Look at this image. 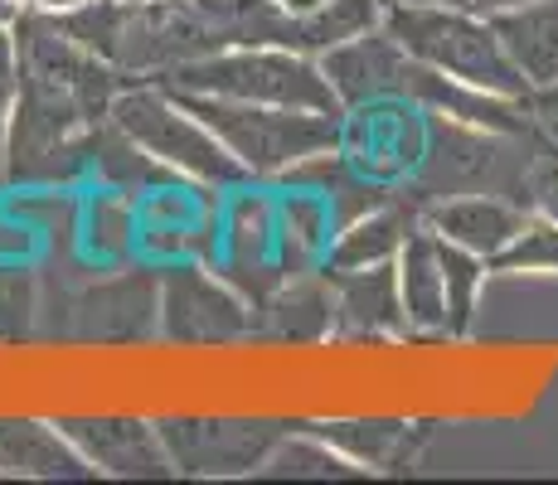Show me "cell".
Segmentation results:
<instances>
[{
	"label": "cell",
	"instance_id": "13",
	"mask_svg": "<svg viewBox=\"0 0 558 485\" xmlns=\"http://www.w3.org/2000/svg\"><path fill=\"white\" fill-rule=\"evenodd\" d=\"M336 287V326L355 330V336H379V330L403 326V296L393 263L360 267V272H330Z\"/></svg>",
	"mask_w": 558,
	"mask_h": 485
},
{
	"label": "cell",
	"instance_id": "18",
	"mask_svg": "<svg viewBox=\"0 0 558 485\" xmlns=\"http://www.w3.org/2000/svg\"><path fill=\"white\" fill-rule=\"evenodd\" d=\"M437 257H442V277H447V336H466L471 316H476V291L486 282L490 263L466 253V247L447 243V239H437Z\"/></svg>",
	"mask_w": 558,
	"mask_h": 485
},
{
	"label": "cell",
	"instance_id": "31",
	"mask_svg": "<svg viewBox=\"0 0 558 485\" xmlns=\"http://www.w3.org/2000/svg\"><path fill=\"white\" fill-rule=\"evenodd\" d=\"M544 117H549V132L558 136V112H544Z\"/></svg>",
	"mask_w": 558,
	"mask_h": 485
},
{
	"label": "cell",
	"instance_id": "26",
	"mask_svg": "<svg viewBox=\"0 0 558 485\" xmlns=\"http://www.w3.org/2000/svg\"><path fill=\"white\" fill-rule=\"evenodd\" d=\"M10 107H15V97L0 93V156H5V136H10Z\"/></svg>",
	"mask_w": 558,
	"mask_h": 485
},
{
	"label": "cell",
	"instance_id": "30",
	"mask_svg": "<svg viewBox=\"0 0 558 485\" xmlns=\"http://www.w3.org/2000/svg\"><path fill=\"white\" fill-rule=\"evenodd\" d=\"M423 5H466V0H423Z\"/></svg>",
	"mask_w": 558,
	"mask_h": 485
},
{
	"label": "cell",
	"instance_id": "11",
	"mask_svg": "<svg viewBox=\"0 0 558 485\" xmlns=\"http://www.w3.org/2000/svg\"><path fill=\"white\" fill-rule=\"evenodd\" d=\"M0 476H29V481H83L93 466L83 451L63 437L59 423H0Z\"/></svg>",
	"mask_w": 558,
	"mask_h": 485
},
{
	"label": "cell",
	"instance_id": "8",
	"mask_svg": "<svg viewBox=\"0 0 558 485\" xmlns=\"http://www.w3.org/2000/svg\"><path fill=\"white\" fill-rule=\"evenodd\" d=\"M320 73H326L330 93L340 97V107H374L403 97V78H408V53L399 49V39L389 29H369L360 39L320 53Z\"/></svg>",
	"mask_w": 558,
	"mask_h": 485
},
{
	"label": "cell",
	"instance_id": "9",
	"mask_svg": "<svg viewBox=\"0 0 558 485\" xmlns=\"http://www.w3.org/2000/svg\"><path fill=\"white\" fill-rule=\"evenodd\" d=\"M530 209L510 194L496 190H471V194H447V199H427L423 204V229L437 233V239L466 247L476 257H496L514 233L524 229Z\"/></svg>",
	"mask_w": 558,
	"mask_h": 485
},
{
	"label": "cell",
	"instance_id": "3",
	"mask_svg": "<svg viewBox=\"0 0 558 485\" xmlns=\"http://www.w3.org/2000/svg\"><path fill=\"white\" fill-rule=\"evenodd\" d=\"M156 83L180 93L233 97V102H267V107H302V112L345 117L340 97L330 93L320 59L287 45H233L219 53H204L195 63L160 73Z\"/></svg>",
	"mask_w": 558,
	"mask_h": 485
},
{
	"label": "cell",
	"instance_id": "4",
	"mask_svg": "<svg viewBox=\"0 0 558 485\" xmlns=\"http://www.w3.org/2000/svg\"><path fill=\"white\" fill-rule=\"evenodd\" d=\"M112 126L126 142L142 146L160 170L190 175V180H199V185H239V180H248V170L233 160V150L180 102V93H170L166 83H156V78L117 93Z\"/></svg>",
	"mask_w": 558,
	"mask_h": 485
},
{
	"label": "cell",
	"instance_id": "14",
	"mask_svg": "<svg viewBox=\"0 0 558 485\" xmlns=\"http://www.w3.org/2000/svg\"><path fill=\"white\" fill-rule=\"evenodd\" d=\"M399 272V296H403V326L413 330H447V277L437 239L427 229H413L393 263Z\"/></svg>",
	"mask_w": 558,
	"mask_h": 485
},
{
	"label": "cell",
	"instance_id": "22",
	"mask_svg": "<svg viewBox=\"0 0 558 485\" xmlns=\"http://www.w3.org/2000/svg\"><path fill=\"white\" fill-rule=\"evenodd\" d=\"M320 433L336 451H345L355 466H384L399 457V447L408 441L403 423H330V427H311Z\"/></svg>",
	"mask_w": 558,
	"mask_h": 485
},
{
	"label": "cell",
	"instance_id": "19",
	"mask_svg": "<svg viewBox=\"0 0 558 485\" xmlns=\"http://www.w3.org/2000/svg\"><path fill=\"white\" fill-rule=\"evenodd\" d=\"M520 204L530 214L558 223V136L544 132H524V180H520Z\"/></svg>",
	"mask_w": 558,
	"mask_h": 485
},
{
	"label": "cell",
	"instance_id": "29",
	"mask_svg": "<svg viewBox=\"0 0 558 485\" xmlns=\"http://www.w3.org/2000/svg\"><path fill=\"white\" fill-rule=\"evenodd\" d=\"M20 20V0H0V25H15Z\"/></svg>",
	"mask_w": 558,
	"mask_h": 485
},
{
	"label": "cell",
	"instance_id": "5",
	"mask_svg": "<svg viewBox=\"0 0 558 485\" xmlns=\"http://www.w3.org/2000/svg\"><path fill=\"white\" fill-rule=\"evenodd\" d=\"M510 142L514 136L506 132H486V126H466L442 112H427L423 170H417L423 204L447 199V194H471V190H496L520 199L524 156H510Z\"/></svg>",
	"mask_w": 558,
	"mask_h": 485
},
{
	"label": "cell",
	"instance_id": "25",
	"mask_svg": "<svg viewBox=\"0 0 558 485\" xmlns=\"http://www.w3.org/2000/svg\"><path fill=\"white\" fill-rule=\"evenodd\" d=\"M471 10H481V15H506V10H520L530 5V0H466Z\"/></svg>",
	"mask_w": 558,
	"mask_h": 485
},
{
	"label": "cell",
	"instance_id": "2",
	"mask_svg": "<svg viewBox=\"0 0 558 485\" xmlns=\"http://www.w3.org/2000/svg\"><path fill=\"white\" fill-rule=\"evenodd\" d=\"M180 102L233 150V160L248 175H292L306 160L340 150V142H345V117H330V112L233 102V97H209V93H180Z\"/></svg>",
	"mask_w": 558,
	"mask_h": 485
},
{
	"label": "cell",
	"instance_id": "1",
	"mask_svg": "<svg viewBox=\"0 0 558 485\" xmlns=\"http://www.w3.org/2000/svg\"><path fill=\"white\" fill-rule=\"evenodd\" d=\"M384 29L399 39L408 59L447 73V78L476 83L486 93L534 102V88L514 69L506 39L496 35L490 15L471 5H423V0H384Z\"/></svg>",
	"mask_w": 558,
	"mask_h": 485
},
{
	"label": "cell",
	"instance_id": "15",
	"mask_svg": "<svg viewBox=\"0 0 558 485\" xmlns=\"http://www.w3.org/2000/svg\"><path fill=\"white\" fill-rule=\"evenodd\" d=\"M408 233H413V214L379 204V209L360 214L340 229L336 247H330V272H360V267H384L399 263Z\"/></svg>",
	"mask_w": 558,
	"mask_h": 485
},
{
	"label": "cell",
	"instance_id": "20",
	"mask_svg": "<svg viewBox=\"0 0 558 485\" xmlns=\"http://www.w3.org/2000/svg\"><path fill=\"white\" fill-rule=\"evenodd\" d=\"M272 316V330L277 336H292V340H311V336H326L336 326V296L326 287H311V282H296L292 291L267 306Z\"/></svg>",
	"mask_w": 558,
	"mask_h": 485
},
{
	"label": "cell",
	"instance_id": "16",
	"mask_svg": "<svg viewBox=\"0 0 558 485\" xmlns=\"http://www.w3.org/2000/svg\"><path fill=\"white\" fill-rule=\"evenodd\" d=\"M292 49L320 59L326 49L345 45V39H360L369 29L384 25V0H326L311 15H292Z\"/></svg>",
	"mask_w": 558,
	"mask_h": 485
},
{
	"label": "cell",
	"instance_id": "24",
	"mask_svg": "<svg viewBox=\"0 0 558 485\" xmlns=\"http://www.w3.org/2000/svg\"><path fill=\"white\" fill-rule=\"evenodd\" d=\"M83 0H20V10H39V15H69Z\"/></svg>",
	"mask_w": 558,
	"mask_h": 485
},
{
	"label": "cell",
	"instance_id": "21",
	"mask_svg": "<svg viewBox=\"0 0 558 485\" xmlns=\"http://www.w3.org/2000/svg\"><path fill=\"white\" fill-rule=\"evenodd\" d=\"M490 267L496 272H530V277H558V223L544 219V214H530L524 219V229L514 233V239L500 247L496 257H490Z\"/></svg>",
	"mask_w": 558,
	"mask_h": 485
},
{
	"label": "cell",
	"instance_id": "27",
	"mask_svg": "<svg viewBox=\"0 0 558 485\" xmlns=\"http://www.w3.org/2000/svg\"><path fill=\"white\" fill-rule=\"evenodd\" d=\"M277 5H282L287 15H311V10H320L326 0H277Z\"/></svg>",
	"mask_w": 558,
	"mask_h": 485
},
{
	"label": "cell",
	"instance_id": "10",
	"mask_svg": "<svg viewBox=\"0 0 558 485\" xmlns=\"http://www.w3.org/2000/svg\"><path fill=\"white\" fill-rule=\"evenodd\" d=\"M160 316H166V330L175 340H233L248 330V306L223 282L204 277L199 267L170 272Z\"/></svg>",
	"mask_w": 558,
	"mask_h": 485
},
{
	"label": "cell",
	"instance_id": "12",
	"mask_svg": "<svg viewBox=\"0 0 558 485\" xmlns=\"http://www.w3.org/2000/svg\"><path fill=\"white\" fill-rule=\"evenodd\" d=\"M496 35L506 39L514 69L530 78L534 93L554 88L558 83V0H530L520 10L490 15Z\"/></svg>",
	"mask_w": 558,
	"mask_h": 485
},
{
	"label": "cell",
	"instance_id": "23",
	"mask_svg": "<svg viewBox=\"0 0 558 485\" xmlns=\"http://www.w3.org/2000/svg\"><path fill=\"white\" fill-rule=\"evenodd\" d=\"M20 88V39L15 25H0V93L15 97Z\"/></svg>",
	"mask_w": 558,
	"mask_h": 485
},
{
	"label": "cell",
	"instance_id": "7",
	"mask_svg": "<svg viewBox=\"0 0 558 485\" xmlns=\"http://www.w3.org/2000/svg\"><path fill=\"white\" fill-rule=\"evenodd\" d=\"M59 427L83 451V461L93 471L142 476V481L175 476V461H170L166 437H160L156 423H136V417H69Z\"/></svg>",
	"mask_w": 558,
	"mask_h": 485
},
{
	"label": "cell",
	"instance_id": "32",
	"mask_svg": "<svg viewBox=\"0 0 558 485\" xmlns=\"http://www.w3.org/2000/svg\"><path fill=\"white\" fill-rule=\"evenodd\" d=\"M122 5H146V0H122Z\"/></svg>",
	"mask_w": 558,
	"mask_h": 485
},
{
	"label": "cell",
	"instance_id": "28",
	"mask_svg": "<svg viewBox=\"0 0 558 485\" xmlns=\"http://www.w3.org/2000/svg\"><path fill=\"white\" fill-rule=\"evenodd\" d=\"M534 107H539V112H558V83L544 93H534Z\"/></svg>",
	"mask_w": 558,
	"mask_h": 485
},
{
	"label": "cell",
	"instance_id": "6",
	"mask_svg": "<svg viewBox=\"0 0 558 485\" xmlns=\"http://www.w3.org/2000/svg\"><path fill=\"white\" fill-rule=\"evenodd\" d=\"M175 471L185 476H243L257 471L282 441L272 423H233V417H180L156 423Z\"/></svg>",
	"mask_w": 558,
	"mask_h": 485
},
{
	"label": "cell",
	"instance_id": "17",
	"mask_svg": "<svg viewBox=\"0 0 558 485\" xmlns=\"http://www.w3.org/2000/svg\"><path fill=\"white\" fill-rule=\"evenodd\" d=\"M267 476H296V481H330V476H355V461L345 451H336L320 433H302V437H282L272 447V457L263 461Z\"/></svg>",
	"mask_w": 558,
	"mask_h": 485
}]
</instances>
